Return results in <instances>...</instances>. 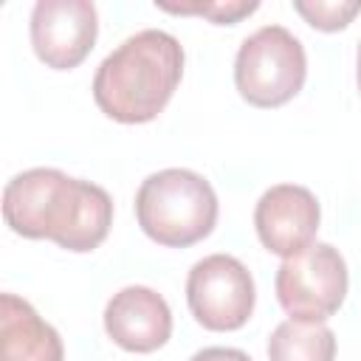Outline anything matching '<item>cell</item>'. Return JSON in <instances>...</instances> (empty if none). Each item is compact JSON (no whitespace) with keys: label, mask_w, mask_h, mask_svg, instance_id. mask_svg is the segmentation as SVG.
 <instances>
[{"label":"cell","mask_w":361,"mask_h":361,"mask_svg":"<svg viewBox=\"0 0 361 361\" xmlns=\"http://www.w3.org/2000/svg\"><path fill=\"white\" fill-rule=\"evenodd\" d=\"M3 217L20 237L51 240L65 251L87 254L110 234L113 197L93 180L34 166L6 183Z\"/></svg>","instance_id":"6da1fadb"},{"label":"cell","mask_w":361,"mask_h":361,"mask_svg":"<svg viewBox=\"0 0 361 361\" xmlns=\"http://www.w3.org/2000/svg\"><path fill=\"white\" fill-rule=\"evenodd\" d=\"M183 45L169 31H135L99 62L93 76L96 107L118 124L158 118L183 79Z\"/></svg>","instance_id":"7a4b0ae2"},{"label":"cell","mask_w":361,"mask_h":361,"mask_svg":"<svg viewBox=\"0 0 361 361\" xmlns=\"http://www.w3.org/2000/svg\"><path fill=\"white\" fill-rule=\"evenodd\" d=\"M214 186L195 169L169 166L141 180L135 192V220L141 231L166 248H189L217 226Z\"/></svg>","instance_id":"3957f363"},{"label":"cell","mask_w":361,"mask_h":361,"mask_svg":"<svg viewBox=\"0 0 361 361\" xmlns=\"http://www.w3.org/2000/svg\"><path fill=\"white\" fill-rule=\"evenodd\" d=\"M307 79L302 39L285 25H262L243 39L234 56V87L254 107H282Z\"/></svg>","instance_id":"277c9868"},{"label":"cell","mask_w":361,"mask_h":361,"mask_svg":"<svg viewBox=\"0 0 361 361\" xmlns=\"http://www.w3.org/2000/svg\"><path fill=\"white\" fill-rule=\"evenodd\" d=\"M347 262L330 243H313L305 251L282 259L274 279L282 310L302 322H324L338 313L347 299Z\"/></svg>","instance_id":"5b68a950"},{"label":"cell","mask_w":361,"mask_h":361,"mask_svg":"<svg viewBox=\"0 0 361 361\" xmlns=\"http://www.w3.org/2000/svg\"><path fill=\"white\" fill-rule=\"evenodd\" d=\"M254 302V276L231 254H209L197 259L186 276V305L206 330H240L251 319Z\"/></svg>","instance_id":"8992f818"},{"label":"cell","mask_w":361,"mask_h":361,"mask_svg":"<svg viewBox=\"0 0 361 361\" xmlns=\"http://www.w3.org/2000/svg\"><path fill=\"white\" fill-rule=\"evenodd\" d=\"M31 48L45 68L73 71L99 37V11L90 0H37L31 8Z\"/></svg>","instance_id":"52a82bcc"},{"label":"cell","mask_w":361,"mask_h":361,"mask_svg":"<svg viewBox=\"0 0 361 361\" xmlns=\"http://www.w3.org/2000/svg\"><path fill=\"white\" fill-rule=\"evenodd\" d=\"M322 209L316 195L299 183H276L262 192L254 206V228L259 243L288 259L316 243Z\"/></svg>","instance_id":"ba28073f"},{"label":"cell","mask_w":361,"mask_h":361,"mask_svg":"<svg viewBox=\"0 0 361 361\" xmlns=\"http://www.w3.org/2000/svg\"><path fill=\"white\" fill-rule=\"evenodd\" d=\"M104 333L127 353H155L172 336L166 299L147 285H127L104 305Z\"/></svg>","instance_id":"9c48e42d"},{"label":"cell","mask_w":361,"mask_h":361,"mask_svg":"<svg viewBox=\"0 0 361 361\" xmlns=\"http://www.w3.org/2000/svg\"><path fill=\"white\" fill-rule=\"evenodd\" d=\"M0 361H65L59 333L17 293L0 296Z\"/></svg>","instance_id":"30bf717a"},{"label":"cell","mask_w":361,"mask_h":361,"mask_svg":"<svg viewBox=\"0 0 361 361\" xmlns=\"http://www.w3.org/2000/svg\"><path fill=\"white\" fill-rule=\"evenodd\" d=\"M268 361H336V333L324 322L285 319L268 336Z\"/></svg>","instance_id":"8fae6325"},{"label":"cell","mask_w":361,"mask_h":361,"mask_svg":"<svg viewBox=\"0 0 361 361\" xmlns=\"http://www.w3.org/2000/svg\"><path fill=\"white\" fill-rule=\"evenodd\" d=\"M293 11L316 31H341L361 14V0H293Z\"/></svg>","instance_id":"7c38bea8"},{"label":"cell","mask_w":361,"mask_h":361,"mask_svg":"<svg viewBox=\"0 0 361 361\" xmlns=\"http://www.w3.org/2000/svg\"><path fill=\"white\" fill-rule=\"evenodd\" d=\"M155 8L169 11V14H197L212 20L214 25H234L243 17L254 14L259 8L257 0H214V3H158Z\"/></svg>","instance_id":"4fadbf2b"},{"label":"cell","mask_w":361,"mask_h":361,"mask_svg":"<svg viewBox=\"0 0 361 361\" xmlns=\"http://www.w3.org/2000/svg\"><path fill=\"white\" fill-rule=\"evenodd\" d=\"M189 361H251V355L237 347H203Z\"/></svg>","instance_id":"5bb4252c"},{"label":"cell","mask_w":361,"mask_h":361,"mask_svg":"<svg viewBox=\"0 0 361 361\" xmlns=\"http://www.w3.org/2000/svg\"><path fill=\"white\" fill-rule=\"evenodd\" d=\"M355 82H358V93H361V42H358V59H355Z\"/></svg>","instance_id":"9a60e30c"}]
</instances>
